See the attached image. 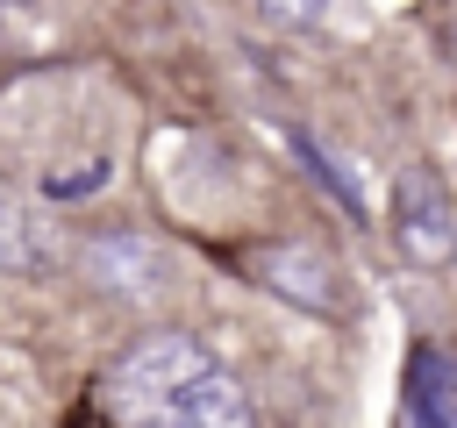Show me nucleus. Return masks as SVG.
Wrapping results in <instances>:
<instances>
[{"instance_id": "423d86ee", "label": "nucleus", "mask_w": 457, "mask_h": 428, "mask_svg": "<svg viewBox=\"0 0 457 428\" xmlns=\"http://www.w3.org/2000/svg\"><path fill=\"white\" fill-rule=\"evenodd\" d=\"M407 414L428 428H457V357L450 350H414L407 364Z\"/></svg>"}, {"instance_id": "f03ea898", "label": "nucleus", "mask_w": 457, "mask_h": 428, "mask_svg": "<svg viewBox=\"0 0 457 428\" xmlns=\"http://www.w3.org/2000/svg\"><path fill=\"white\" fill-rule=\"evenodd\" d=\"M250 278L271 285V292L293 300V307L343 314V264H336L321 243H257V250H250Z\"/></svg>"}, {"instance_id": "7ed1b4c3", "label": "nucleus", "mask_w": 457, "mask_h": 428, "mask_svg": "<svg viewBox=\"0 0 457 428\" xmlns=\"http://www.w3.org/2000/svg\"><path fill=\"white\" fill-rule=\"evenodd\" d=\"M393 243L421 271L457 257V214H450V200H443V185L428 171H400V185H393Z\"/></svg>"}, {"instance_id": "1a4fd4ad", "label": "nucleus", "mask_w": 457, "mask_h": 428, "mask_svg": "<svg viewBox=\"0 0 457 428\" xmlns=\"http://www.w3.org/2000/svg\"><path fill=\"white\" fill-rule=\"evenodd\" d=\"M271 21H286V29H307V21H321V7L328 0H257Z\"/></svg>"}, {"instance_id": "6e6552de", "label": "nucleus", "mask_w": 457, "mask_h": 428, "mask_svg": "<svg viewBox=\"0 0 457 428\" xmlns=\"http://www.w3.org/2000/svg\"><path fill=\"white\" fill-rule=\"evenodd\" d=\"M300 164H307V171H314V178H321V185H328V193H336L343 207H357V185H350V178H343V171H336V164H328V157H321V150H314L307 136H300Z\"/></svg>"}, {"instance_id": "0eeeda50", "label": "nucleus", "mask_w": 457, "mask_h": 428, "mask_svg": "<svg viewBox=\"0 0 457 428\" xmlns=\"http://www.w3.org/2000/svg\"><path fill=\"white\" fill-rule=\"evenodd\" d=\"M36 264H43V243H36L29 207L0 200V271H36Z\"/></svg>"}, {"instance_id": "20e7f679", "label": "nucleus", "mask_w": 457, "mask_h": 428, "mask_svg": "<svg viewBox=\"0 0 457 428\" xmlns=\"http://www.w3.org/2000/svg\"><path fill=\"white\" fill-rule=\"evenodd\" d=\"M79 271H86V285H100V292H114V300L164 292V250H157L150 235H129V228L93 235V243L79 250Z\"/></svg>"}, {"instance_id": "39448f33", "label": "nucleus", "mask_w": 457, "mask_h": 428, "mask_svg": "<svg viewBox=\"0 0 457 428\" xmlns=\"http://www.w3.org/2000/svg\"><path fill=\"white\" fill-rule=\"evenodd\" d=\"M150 421H171V428H243L250 421V399H243V385L228 378V371H193V378H179L157 407H150Z\"/></svg>"}, {"instance_id": "f257e3e1", "label": "nucleus", "mask_w": 457, "mask_h": 428, "mask_svg": "<svg viewBox=\"0 0 457 428\" xmlns=\"http://www.w3.org/2000/svg\"><path fill=\"white\" fill-rule=\"evenodd\" d=\"M193 371H207V350H200L193 335H179V328H157V335H143V342L107 371V407L150 421V407H157L179 378H193Z\"/></svg>"}]
</instances>
